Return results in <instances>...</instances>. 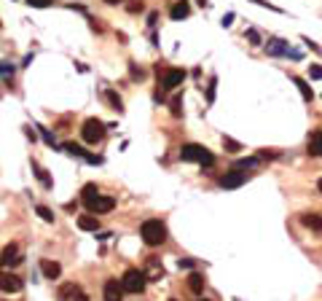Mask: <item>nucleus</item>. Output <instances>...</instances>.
<instances>
[{
  "instance_id": "a211bd4d",
  "label": "nucleus",
  "mask_w": 322,
  "mask_h": 301,
  "mask_svg": "<svg viewBox=\"0 0 322 301\" xmlns=\"http://www.w3.org/2000/svg\"><path fill=\"white\" fill-rule=\"evenodd\" d=\"M188 290H191V293H202L204 290V277L199 275V272H194V275L188 277Z\"/></svg>"
},
{
  "instance_id": "c85d7f7f",
  "label": "nucleus",
  "mask_w": 322,
  "mask_h": 301,
  "mask_svg": "<svg viewBox=\"0 0 322 301\" xmlns=\"http://www.w3.org/2000/svg\"><path fill=\"white\" fill-rule=\"evenodd\" d=\"M126 8H129V14H137V11H143V0H132V3H129Z\"/></svg>"
},
{
  "instance_id": "58836bf2",
  "label": "nucleus",
  "mask_w": 322,
  "mask_h": 301,
  "mask_svg": "<svg viewBox=\"0 0 322 301\" xmlns=\"http://www.w3.org/2000/svg\"><path fill=\"white\" fill-rule=\"evenodd\" d=\"M0 27H3V24H0Z\"/></svg>"
},
{
  "instance_id": "7ed1b4c3",
  "label": "nucleus",
  "mask_w": 322,
  "mask_h": 301,
  "mask_svg": "<svg viewBox=\"0 0 322 301\" xmlns=\"http://www.w3.org/2000/svg\"><path fill=\"white\" fill-rule=\"evenodd\" d=\"M81 137H83V143L97 145L100 140L105 137V124H102L100 118H86V121H83V127H81Z\"/></svg>"
},
{
  "instance_id": "6ab92c4d",
  "label": "nucleus",
  "mask_w": 322,
  "mask_h": 301,
  "mask_svg": "<svg viewBox=\"0 0 322 301\" xmlns=\"http://www.w3.org/2000/svg\"><path fill=\"white\" fill-rule=\"evenodd\" d=\"M33 172L38 175V180H41L43 188H51V177H49V172H46V169L38 164V162H33Z\"/></svg>"
},
{
  "instance_id": "7c9ffc66",
  "label": "nucleus",
  "mask_w": 322,
  "mask_h": 301,
  "mask_svg": "<svg viewBox=\"0 0 322 301\" xmlns=\"http://www.w3.org/2000/svg\"><path fill=\"white\" fill-rule=\"evenodd\" d=\"M180 105H183V100L175 97V100H172V105H169V108H172V116H180V113H183V110H180Z\"/></svg>"
},
{
  "instance_id": "2eb2a0df",
  "label": "nucleus",
  "mask_w": 322,
  "mask_h": 301,
  "mask_svg": "<svg viewBox=\"0 0 322 301\" xmlns=\"http://www.w3.org/2000/svg\"><path fill=\"white\" fill-rule=\"evenodd\" d=\"M301 223H304L306 229H311V231L322 234V215H317V213H306L304 218H301Z\"/></svg>"
},
{
  "instance_id": "dca6fc26",
  "label": "nucleus",
  "mask_w": 322,
  "mask_h": 301,
  "mask_svg": "<svg viewBox=\"0 0 322 301\" xmlns=\"http://www.w3.org/2000/svg\"><path fill=\"white\" fill-rule=\"evenodd\" d=\"M188 14H191V6H188L185 0H177V3L172 6V11H169V16H172L175 22H180V19H185Z\"/></svg>"
},
{
  "instance_id": "cd10ccee",
  "label": "nucleus",
  "mask_w": 322,
  "mask_h": 301,
  "mask_svg": "<svg viewBox=\"0 0 322 301\" xmlns=\"http://www.w3.org/2000/svg\"><path fill=\"white\" fill-rule=\"evenodd\" d=\"M279 154H277V150H266V148H261L258 150V159H277Z\"/></svg>"
},
{
  "instance_id": "f03ea898",
  "label": "nucleus",
  "mask_w": 322,
  "mask_h": 301,
  "mask_svg": "<svg viewBox=\"0 0 322 301\" xmlns=\"http://www.w3.org/2000/svg\"><path fill=\"white\" fill-rule=\"evenodd\" d=\"M180 159H183V162L204 164V167H212V164H215V156H212L204 145H196V143H188V145L180 148Z\"/></svg>"
},
{
  "instance_id": "20e7f679",
  "label": "nucleus",
  "mask_w": 322,
  "mask_h": 301,
  "mask_svg": "<svg viewBox=\"0 0 322 301\" xmlns=\"http://www.w3.org/2000/svg\"><path fill=\"white\" fill-rule=\"evenodd\" d=\"M145 275L140 269H126L124 272V277H121V285H124L126 293H143L145 290Z\"/></svg>"
},
{
  "instance_id": "a878e982",
  "label": "nucleus",
  "mask_w": 322,
  "mask_h": 301,
  "mask_svg": "<svg viewBox=\"0 0 322 301\" xmlns=\"http://www.w3.org/2000/svg\"><path fill=\"white\" fill-rule=\"evenodd\" d=\"M309 75H311L314 81H322V65H311V68H309Z\"/></svg>"
},
{
  "instance_id": "f3484780",
  "label": "nucleus",
  "mask_w": 322,
  "mask_h": 301,
  "mask_svg": "<svg viewBox=\"0 0 322 301\" xmlns=\"http://www.w3.org/2000/svg\"><path fill=\"white\" fill-rule=\"evenodd\" d=\"M78 229H83V231H97L100 229V221L94 218V215H81V218H78Z\"/></svg>"
},
{
  "instance_id": "9d476101",
  "label": "nucleus",
  "mask_w": 322,
  "mask_h": 301,
  "mask_svg": "<svg viewBox=\"0 0 322 301\" xmlns=\"http://www.w3.org/2000/svg\"><path fill=\"white\" fill-rule=\"evenodd\" d=\"M183 81H185V70H183V68H172V70H167L164 81H161V89H164V92H169V89L180 86Z\"/></svg>"
},
{
  "instance_id": "4be33fe9",
  "label": "nucleus",
  "mask_w": 322,
  "mask_h": 301,
  "mask_svg": "<svg viewBox=\"0 0 322 301\" xmlns=\"http://www.w3.org/2000/svg\"><path fill=\"white\" fill-rule=\"evenodd\" d=\"M258 164H261L258 156H247V159H239V162H236V169H250V167H258Z\"/></svg>"
},
{
  "instance_id": "39448f33",
  "label": "nucleus",
  "mask_w": 322,
  "mask_h": 301,
  "mask_svg": "<svg viewBox=\"0 0 322 301\" xmlns=\"http://www.w3.org/2000/svg\"><path fill=\"white\" fill-rule=\"evenodd\" d=\"M83 204L89 207V213H97V215H102V213H110L113 207H116V199H113V196L94 194V196H89V199H83Z\"/></svg>"
},
{
  "instance_id": "f704fd0d",
  "label": "nucleus",
  "mask_w": 322,
  "mask_h": 301,
  "mask_svg": "<svg viewBox=\"0 0 322 301\" xmlns=\"http://www.w3.org/2000/svg\"><path fill=\"white\" fill-rule=\"evenodd\" d=\"M0 75H14V68L11 65H0Z\"/></svg>"
},
{
  "instance_id": "aec40b11",
  "label": "nucleus",
  "mask_w": 322,
  "mask_h": 301,
  "mask_svg": "<svg viewBox=\"0 0 322 301\" xmlns=\"http://www.w3.org/2000/svg\"><path fill=\"white\" fill-rule=\"evenodd\" d=\"M105 100L110 102V108H113V110H124V102H121V97H118V94L113 92V89H105Z\"/></svg>"
},
{
  "instance_id": "4c0bfd02",
  "label": "nucleus",
  "mask_w": 322,
  "mask_h": 301,
  "mask_svg": "<svg viewBox=\"0 0 322 301\" xmlns=\"http://www.w3.org/2000/svg\"><path fill=\"white\" fill-rule=\"evenodd\" d=\"M199 301H207V298H199Z\"/></svg>"
},
{
  "instance_id": "72a5a7b5",
  "label": "nucleus",
  "mask_w": 322,
  "mask_h": 301,
  "mask_svg": "<svg viewBox=\"0 0 322 301\" xmlns=\"http://www.w3.org/2000/svg\"><path fill=\"white\" fill-rule=\"evenodd\" d=\"M207 100H210V102L215 100V78L210 81V89H207Z\"/></svg>"
},
{
  "instance_id": "ddd939ff",
  "label": "nucleus",
  "mask_w": 322,
  "mask_h": 301,
  "mask_svg": "<svg viewBox=\"0 0 322 301\" xmlns=\"http://www.w3.org/2000/svg\"><path fill=\"white\" fill-rule=\"evenodd\" d=\"M309 154L311 156H317V159H322V129H314V132H311V135H309Z\"/></svg>"
},
{
  "instance_id": "f8f14e48",
  "label": "nucleus",
  "mask_w": 322,
  "mask_h": 301,
  "mask_svg": "<svg viewBox=\"0 0 322 301\" xmlns=\"http://www.w3.org/2000/svg\"><path fill=\"white\" fill-rule=\"evenodd\" d=\"M41 272H43V277H46V280H56V277L62 275V266H59V261L43 258V261H41Z\"/></svg>"
},
{
  "instance_id": "0eeeda50",
  "label": "nucleus",
  "mask_w": 322,
  "mask_h": 301,
  "mask_svg": "<svg viewBox=\"0 0 322 301\" xmlns=\"http://www.w3.org/2000/svg\"><path fill=\"white\" fill-rule=\"evenodd\" d=\"M217 183H220L223 188H239V186H244V183H247V175H244L242 172V169H231V172H226V175H220V180H217Z\"/></svg>"
},
{
  "instance_id": "412c9836",
  "label": "nucleus",
  "mask_w": 322,
  "mask_h": 301,
  "mask_svg": "<svg viewBox=\"0 0 322 301\" xmlns=\"http://www.w3.org/2000/svg\"><path fill=\"white\" fill-rule=\"evenodd\" d=\"M296 86L301 89V94H304V100H306V102H311V100H314V92L309 89V83H306L304 78H296Z\"/></svg>"
},
{
  "instance_id": "bb28decb",
  "label": "nucleus",
  "mask_w": 322,
  "mask_h": 301,
  "mask_svg": "<svg viewBox=\"0 0 322 301\" xmlns=\"http://www.w3.org/2000/svg\"><path fill=\"white\" fill-rule=\"evenodd\" d=\"M94 194H100V191H97V186H91V183H89V186H83V191H81L83 199H89V196H94Z\"/></svg>"
},
{
  "instance_id": "c756f323",
  "label": "nucleus",
  "mask_w": 322,
  "mask_h": 301,
  "mask_svg": "<svg viewBox=\"0 0 322 301\" xmlns=\"http://www.w3.org/2000/svg\"><path fill=\"white\" fill-rule=\"evenodd\" d=\"M27 3H30L33 8H49L51 0H27Z\"/></svg>"
},
{
  "instance_id": "6e6552de",
  "label": "nucleus",
  "mask_w": 322,
  "mask_h": 301,
  "mask_svg": "<svg viewBox=\"0 0 322 301\" xmlns=\"http://www.w3.org/2000/svg\"><path fill=\"white\" fill-rule=\"evenodd\" d=\"M0 290L3 293H19L22 290V280L11 272H0Z\"/></svg>"
},
{
  "instance_id": "4468645a",
  "label": "nucleus",
  "mask_w": 322,
  "mask_h": 301,
  "mask_svg": "<svg viewBox=\"0 0 322 301\" xmlns=\"http://www.w3.org/2000/svg\"><path fill=\"white\" fill-rule=\"evenodd\" d=\"M62 148L68 150V154H73V156H81V159H86V162H91V164H100V162H102V159H97V156H89L86 150H83L81 145H75V143H65Z\"/></svg>"
},
{
  "instance_id": "ea45409f",
  "label": "nucleus",
  "mask_w": 322,
  "mask_h": 301,
  "mask_svg": "<svg viewBox=\"0 0 322 301\" xmlns=\"http://www.w3.org/2000/svg\"><path fill=\"white\" fill-rule=\"evenodd\" d=\"M172 301H175V298H172Z\"/></svg>"
},
{
  "instance_id": "5701e85b",
  "label": "nucleus",
  "mask_w": 322,
  "mask_h": 301,
  "mask_svg": "<svg viewBox=\"0 0 322 301\" xmlns=\"http://www.w3.org/2000/svg\"><path fill=\"white\" fill-rule=\"evenodd\" d=\"M269 54H287V49H285V41H271L269 46Z\"/></svg>"
},
{
  "instance_id": "2f4dec72",
  "label": "nucleus",
  "mask_w": 322,
  "mask_h": 301,
  "mask_svg": "<svg viewBox=\"0 0 322 301\" xmlns=\"http://www.w3.org/2000/svg\"><path fill=\"white\" fill-rule=\"evenodd\" d=\"M177 266H180V269H194V261H191V258H180Z\"/></svg>"
},
{
  "instance_id": "423d86ee",
  "label": "nucleus",
  "mask_w": 322,
  "mask_h": 301,
  "mask_svg": "<svg viewBox=\"0 0 322 301\" xmlns=\"http://www.w3.org/2000/svg\"><path fill=\"white\" fill-rule=\"evenodd\" d=\"M59 298L62 301H89V296L83 293V288L75 285V282H65L59 288Z\"/></svg>"
},
{
  "instance_id": "1a4fd4ad",
  "label": "nucleus",
  "mask_w": 322,
  "mask_h": 301,
  "mask_svg": "<svg viewBox=\"0 0 322 301\" xmlns=\"http://www.w3.org/2000/svg\"><path fill=\"white\" fill-rule=\"evenodd\" d=\"M124 285H121L118 280H108L105 288H102V296H105V301H124Z\"/></svg>"
},
{
  "instance_id": "c9c22d12",
  "label": "nucleus",
  "mask_w": 322,
  "mask_h": 301,
  "mask_svg": "<svg viewBox=\"0 0 322 301\" xmlns=\"http://www.w3.org/2000/svg\"><path fill=\"white\" fill-rule=\"evenodd\" d=\"M108 6H118V3H124V0H105Z\"/></svg>"
},
{
  "instance_id": "e433bc0d",
  "label": "nucleus",
  "mask_w": 322,
  "mask_h": 301,
  "mask_svg": "<svg viewBox=\"0 0 322 301\" xmlns=\"http://www.w3.org/2000/svg\"><path fill=\"white\" fill-rule=\"evenodd\" d=\"M317 188H319V194H322V177H319V180H317Z\"/></svg>"
},
{
  "instance_id": "473e14b6",
  "label": "nucleus",
  "mask_w": 322,
  "mask_h": 301,
  "mask_svg": "<svg viewBox=\"0 0 322 301\" xmlns=\"http://www.w3.org/2000/svg\"><path fill=\"white\" fill-rule=\"evenodd\" d=\"M132 78H135V81L140 78V81H143V78H145V73H143V70H137L135 65H132Z\"/></svg>"
},
{
  "instance_id": "393cba45",
  "label": "nucleus",
  "mask_w": 322,
  "mask_h": 301,
  "mask_svg": "<svg viewBox=\"0 0 322 301\" xmlns=\"http://www.w3.org/2000/svg\"><path fill=\"white\" fill-rule=\"evenodd\" d=\"M223 145H226V150H234V154H236V150H242V145L236 143V140H231V137H223Z\"/></svg>"
},
{
  "instance_id": "f257e3e1",
  "label": "nucleus",
  "mask_w": 322,
  "mask_h": 301,
  "mask_svg": "<svg viewBox=\"0 0 322 301\" xmlns=\"http://www.w3.org/2000/svg\"><path fill=\"white\" fill-rule=\"evenodd\" d=\"M140 234H143V242L148 248H158V245L167 242V226L161 221H153V218L140 226Z\"/></svg>"
},
{
  "instance_id": "9b49d317",
  "label": "nucleus",
  "mask_w": 322,
  "mask_h": 301,
  "mask_svg": "<svg viewBox=\"0 0 322 301\" xmlns=\"http://www.w3.org/2000/svg\"><path fill=\"white\" fill-rule=\"evenodd\" d=\"M143 275L148 280H161V277H164V263H161L156 256L145 258V272H143Z\"/></svg>"
},
{
  "instance_id": "b1692460",
  "label": "nucleus",
  "mask_w": 322,
  "mask_h": 301,
  "mask_svg": "<svg viewBox=\"0 0 322 301\" xmlns=\"http://www.w3.org/2000/svg\"><path fill=\"white\" fill-rule=\"evenodd\" d=\"M35 210H38V215H41V218H43L46 223H54V213L49 210V207H43V204H38V207H35Z\"/></svg>"
}]
</instances>
